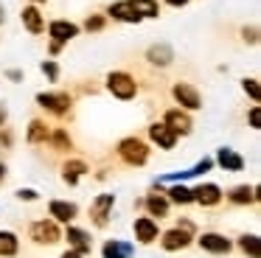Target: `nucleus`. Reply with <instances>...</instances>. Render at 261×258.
I'll use <instances>...</instances> for the list:
<instances>
[{"instance_id": "obj_38", "label": "nucleus", "mask_w": 261, "mask_h": 258, "mask_svg": "<svg viewBox=\"0 0 261 258\" xmlns=\"http://www.w3.org/2000/svg\"><path fill=\"white\" fill-rule=\"evenodd\" d=\"M6 79H9V82H23L25 73H23V70H17V67H12V70H6Z\"/></svg>"}, {"instance_id": "obj_20", "label": "nucleus", "mask_w": 261, "mask_h": 258, "mask_svg": "<svg viewBox=\"0 0 261 258\" xmlns=\"http://www.w3.org/2000/svg\"><path fill=\"white\" fill-rule=\"evenodd\" d=\"M216 163H219L225 171H242L244 168V157L239 154V151L227 149V146H222V149L216 151Z\"/></svg>"}, {"instance_id": "obj_9", "label": "nucleus", "mask_w": 261, "mask_h": 258, "mask_svg": "<svg viewBox=\"0 0 261 258\" xmlns=\"http://www.w3.org/2000/svg\"><path fill=\"white\" fill-rule=\"evenodd\" d=\"M79 31L82 28L76 25V22H70V20H51L48 22V37L57 39V42H62V45H68L70 39H76Z\"/></svg>"}, {"instance_id": "obj_18", "label": "nucleus", "mask_w": 261, "mask_h": 258, "mask_svg": "<svg viewBox=\"0 0 261 258\" xmlns=\"http://www.w3.org/2000/svg\"><path fill=\"white\" fill-rule=\"evenodd\" d=\"M258 194H261L258 185H236V188L227 194V199H230L233 205H255V202H258Z\"/></svg>"}, {"instance_id": "obj_41", "label": "nucleus", "mask_w": 261, "mask_h": 258, "mask_svg": "<svg viewBox=\"0 0 261 258\" xmlns=\"http://www.w3.org/2000/svg\"><path fill=\"white\" fill-rule=\"evenodd\" d=\"M62 258H85V255H79L76 250H68V252H62Z\"/></svg>"}, {"instance_id": "obj_42", "label": "nucleus", "mask_w": 261, "mask_h": 258, "mask_svg": "<svg viewBox=\"0 0 261 258\" xmlns=\"http://www.w3.org/2000/svg\"><path fill=\"white\" fill-rule=\"evenodd\" d=\"M6 22V9H3V3H0V25Z\"/></svg>"}, {"instance_id": "obj_12", "label": "nucleus", "mask_w": 261, "mask_h": 258, "mask_svg": "<svg viewBox=\"0 0 261 258\" xmlns=\"http://www.w3.org/2000/svg\"><path fill=\"white\" fill-rule=\"evenodd\" d=\"M115 205V196L113 194H98L96 202L90 205V216L93 222H96V227H104V224L110 222V211H113Z\"/></svg>"}, {"instance_id": "obj_14", "label": "nucleus", "mask_w": 261, "mask_h": 258, "mask_svg": "<svg viewBox=\"0 0 261 258\" xmlns=\"http://www.w3.org/2000/svg\"><path fill=\"white\" fill-rule=\"evenodd\" d=\"M149 138H152V143H158L160 149H174V146H177V135L171 132L163 121L149 123Z\"/></svg>"}, {"instance_id": "obj_31", "label": "nucleus", "mask_w": 261, "mask_h": 258, "mask_svg": "<svg viewBox=\"0 0 261 258\" xmlns=\"http://www.w3.org/2000/svg\"><path fill=\"white\" fill-rule=\"evenodd\" d=\"M107 14H98V11H96V14H90V17H87V20H85V31L87 34H96V31H104V28H107Z\"/></svg>"}, {"instance_id": "obj_23", "label": "nucleus", "mask_w": 261, "mask_h": 258, "mask_svg": "<svg viewBox=\"0 0 261 258\" xmlns=\"http://www.w3.org/2000/svg\"><path fill=\"white\" fill-rule=\"evenodd\" d=\"M48 135H51V126H48L45 121H42V118H34V121L29 123V132H25V140H29V143H45L48 140Z\"/></svg>"}, {"instance_id": "obj_28", "label": "nucleus", "mask_w": 261, "mask_h": 258, "mask_svg": "<svg viewBox=\"0 0 261 258\" xmlns=\"http://www.w3.org/2000/svg\"><path fill=\"white\" fill-rule=\"evenodd\" d=\"M166 199L177 202V205H188V202H194V191L186 188V185H171L169 194H166Z\"/></svg>"}, {"instance_id": "obj_15", "label": "nucleus", "mask_w": 261, "mask_h": 258, "mask_svg": "<svg viewBox=\"0 0 261 258\" xmlns=\"http://www.w3.org/2000/svg\"><path fill=\"white\" fill-rule=\"evenodd\" d=\"M68 244H70V250H76L79 255H87L90 252V247H93V239H90V233L87 230H82V227H76V224H70L68 227Z\"/></svg>"}, {"instance_id": "obj_25", "label": "nucleus", "mask_w": 261, "mask_h": 258, "mask_svg": "<svg viewBox=\"0 0 261 258\" xmlns=\"http://www.w3.org/2000/svg\"><path fill=\"white\" fill-rule=\"evenodd\" d=\"M146 211H149V216H158V219H163L166 213H169V199H166L163 194H149L146 196Z\"/></svg>"}, {"instance_id": "obj_11", "label": "nucleus", "mask_w": 261, "mask_h": 258, "mask_svg": "<svg viewBox=\"0 0 261 258\" xmlns=\"http://www.w3.org/2000/svg\"><path fill=\"white\" fill-rule=\"evenodd\" d=\"M20 20H23V28H25V31L34 34V37H40V34L45 31V17H42L40 6H34V3L23 6V11H20Z\"/></svg>"}, {"instance_id": "obj_17", "label": "nucleus", "mask_w": 261, "mask_h": 258, "mask_svg": "<svg viewBox=\"0 0 261 258\" xmlns=\"http://www.w3.org/2000/svg\"><path fill=\"white\" fill-rule=\"evenodd\" d=\"M135 239L141 244H152L158 239V222L152 216H138L135 219Z\"/></svg>"}, {"instance_id": "obj_26", "label": "nucleus", "mask_w": 261, "mask_h": 258, "mask_svg": "<svg viewBox=\"0 0 261 258\" xmlns=\"http://www.w3.org/2000/svg\"><path fill=\"white\" fill-rule=\"evenodd\" d=\"M17 250H20L17 236H14L12 230H0V258H12V255H17Z\"/></svg>"}, {"instance_id": "obj_13", "label": "nucleus", "mask_w": 261, "mask_h": 258, "mask_svg": "<svg viewBox=\"0 0 261 258\" xmlns=\"http://www.w3.org/2000/svg\"><path fill=\"white\" fill-rule=\"evenodd\" d=\"M222 196H225V194H222V188H219V185H214V183H202V185L194 188V202H199L202 208L219 205Z\"/></svg>"}, {"instance_id": "obj_27", "label": "nucleus", "mask_w": 261, "mask_h": 258, "mask_svg": "<svg viewBox=\"0 0 261 258\" xmlns=\"http://www.w3.org/2000/svg\"><path fill=\"white\" fill-rule=\"evenodd\" d=\"M239 247H242L244 255H250V258H261V241H258V236H255V233H244V236H239Z\"/></svg>"}, {"instance_id": "obj_24", "label": "nucleus", "mask_w": 261, "mask_h": 258, "mask_svg": "<svg viewBox=\"0 0 261 258\" xmlns=\"http://www.w3.org/2000/svg\"><path fill=\"white\" fill-rule=\"evenodd\" d=\"M82 174H87V163L85 160H68L62 166V179L68 185H76L82 179Z\"/></svg>"}, {"instance_id": "obj_37", "label": "nucleus", "mask_w": 261, "mask_h": 258, "mask_svg": "<svg viewBox=\"0 0 261 258\" xmlns=\"http://www.w3.org/2000/svg\"><path fill=\"white\" fill-rule=\"evenodd\" d=\"M166 183H177V179H191V171H174V174H166Z\"/></svg>"}, {"instance_id": "obj_45", "label": "nucleus", "mask_w": 261, "mask_h": 258, "mask_svg": "<svg viewBox=\"0 0 261 258\" xmlns=\"http://www.w3.org/2000/svg\"><path fill=\"white\" fill-rule=\"evenodd\" d=\"M29 3H34V6H40V3H48V0H29Z\"/></svg>"}, {"instance_id": "obj_1", "label": "nucleus", "mask_w": 261, "mask_h": 258, "mask_svg": "<svg viewBox=\"0 0 261 258\" xmlns=\"http://www.w3.org/2000/svg\"><path fill=\"white\" fill-rule=\"evenodd\" d=\"M104 84H107V90L118 101H132L138 95V82H135V76L126 73V70H110L107 79H104Z\"/></svg>"}, {"instance_id": "obj_29", "label": "nucleus", "mask_w": 261, "mask_h": 258, "mask_svg": "<svg viewBox=\"0 0 261 258\" xmlns=\"http://www.w3.org/2000/svg\"><path fill=\"white\" fill-rule=\"evenodd\" d=\"M48 140L54 143V149H57V151H68V149H70V135H68V129H62V126L51 129Z\"/></svg>"}, {"instance_id": "obj_33", "label": "nucleus", "mask_w": 261, "mask_h": 258, "mask_svg": "<svg viewBox=\"0 0 261 258\" xmlns=\"http://www.w3.org/2000/svg\"><path fill=\"white\" fill-rule=\"evenodd\" d=\"M242 39L247 45H258V28H255V25H244L242 28Z\"/></svg>"}, {"instance_id": "obj_34", "label": "nucleus", "mask_w": 261, "mask_h": 258, "mask_svg": "<svg viewBox=\"0 0 261 258\" xmlns=\"http://www.w3.org/2000/svg\"><path fill=\"white\" fill-rule=\"evenodd\" d=\"M211 168H214V160H211V157H205V160H199L197 166H194V168H188V171H191V177H199V174L211 171Z\"/></svg>"}, {"instance_id": "obj_44", "label": "nucleus", "mask_w": 261, "mask_h": 258, "mask_svg": "<svg viewBox=\"0 0 261 258\" xmlns=\"http://www.w3.org/2000/svg\"><path fill=\"white\" fill-rule=\"evenodd\" d=\"M6 177V166H3V163H0V179Z\"/></svg>"}, {"instance_id": "obj_3", "label": "nucleus", "mask_w": 261, "mask_h": 258, "mask_svg": "<svg viewBox=\"0 0 261 258\" xmlns=\"http://www.w3.org/2000/svg\"><path fill=\"white\" fill-rule=\"evenodd\" d=\"M118 157L126 166H143L149 160V146L141 138H124L118 143Z\"/></svg>"}, {"instance_id": "obj_39", "label": "nucleus", "mask_w": 261, "mask_h": 258, "mask_svg": "<svg viewBox=\"0 0 261 258\" xmlns=\"http://www.w3.org/2000/svg\"><path fill=\"white\" fill-rule=\"evenodd\" d=\"M62 48H65L62 42H57V39H51V42H48V56H57Z\"/></svg>"}, {"instance_id": "obj_6", "label": "nucleus", "mask_w": 261, "mask_h": 258, "mask_svg": "<svg viewBox=\"0 0 261 258\" xmlns=\"http://www.w3.org/2000/svg\"><path fill=\"white\" fill-rule=\"evenodd\" d=\"M163 123H166V126H169L174 135H177V138H180V135H191V129H194L191 115H188L186 110H180V107H171V110H166Z\"/></svg>"}, {"instance_id": "obj_8", "label": "nucleus", "mask_w": 261, "mask_h": 258, "mask_svg": "<svg viewBox=\"0 0 261 258\" xmlns=\"http://www.w3.org/2000/svg\"><path fill=\"white\" fill-rule=\"evenodd\" d=\"M107 20L124 22V25H138V22H143L141 17L135 14V9L129 6V0H115V3H110L107 6Z\"/></svg>"}, {"instance_id": "obj_5", "label": "nucleus", "mask_w": 261, "mask_h": 258, "mask_svg": "<svg viewBox=\"0 0 261 258\" xmlns=\"http://www.w3.org/2000/svg\"><path fill=\"white\" fill-rule=\"evenodd\" d=\"M29 236H31V241H37V244H57V241L62 239V233H59V227H57L54 219H40V222H34L29 227Z\"/></svg>"}, {"instance_id": "obj_40", "label": "nucleus", "mask_w": 261, "mask_h": 258, "mask_svg": "<svg viewBox=\"0 0 261 258\" xmlns=\"http://www.w3.org/2000/svg\"><path fill=\"white\" fill-rule=\"evenodd\" d=\"M166 6H171V9H182V6H188L191 0H163Z\"/></svg>"}, {"instance_id": "obj_32", "label": "nucleus", "mask_w": 261, "mask_h": 258, "mask_svg": "<svg viewBox=\"0 0 261 258\" xmlns=\"http://www.w3.org/2000/svg\"><path fill=\"white\" fill-rule=\"evenodd\" d=\"M40 70H42V76H48V82H59V65L54 59L40 62Z\"/></svg>"}, {"instance_id": "obj_35", "label": "nucleus", "mask_w": 261, "mask_h": 258, "mask_svg": "<svg viewBox=\"0 0 261 258\" xmlns=\"http://www.w3.org/2000/svg\"><path fill=\"white\" fill-rule=\"evenodd\" d=\"M247 123H250V129H258V126H261V110H258V104L250 107V112H247Z\"/></svg>"}, {"instance_id": "obj_30", "label": "nucleus", "mask_w": 261, "mask_h": 258, "mask_svg": "<svg viewBox=\"0 0 261 258\" xmlns=\"http://www.w3.org/2000/svg\"><path fill=\"white\" fill-rule=\"evenodd\" d=\"M242 90L250 95L253 104H258V101H261V87H258V79H255V76H244L242 79Z\"/></svg>"}, {"instance_id": "obj_21", "label": "nucleus", "mask_w": 261, "mask_h": 258, "mask_svg": "<svg viewBox=\"0 0 261 258\" xmlns=\"http://www.w3.org/2000/svg\"><path fill=\"white\" fill-rule=\"evenodd\" d=\"M132 252H135V247H132L129 241H121V239H110V241H104V247H101L104 258H129Z\"/></svg>"}, {"instance_id": "obj_43", "label": "nucleus", "mask_w": 261, "mask_h": 258, "mask_svg": "<svg viewBox=\"0 0 261 258\" xmlns=\"http://www.w3.org/2000/svg\"><path fill=\"white\" fill-rule=\"evenodd\" d=\"M3 123H6V110L0 107V126H3Z\"/></svg>"}, {"instance_id": "obj_16", "label": "nucleus", "mask_w": 261, "mask_h": 258, "mask_svg": "<svg viewBox=\"0 0 261 258\" xmlns=\"http://www.w3.org/2000/svg\"><path fill=\"white\" fill-rule=\"evenodd\" d=\"M163 250L166 252H174V250H186L188 244H191V233H186V230L174 227V230H166L163 233Z\"/></svg>"}, {"instance_id": "obj_22", "label": "nucleus", "mask_w": 261, "mask_h": 258, "mask_svg": "<svg viewBox=\"0 0 261 258\" xmlns=\"http://www.w3.org/2000/svg\"><path fill=\"white\" fill-rule=\"evenodd\" d=\"M129 6L135 9V14L141 20H158L160 17V3L158 0H129Z\"/></svg>"}, {"instance_id": "obj_19", "label": "nucleus", "mask_w": 261, "mask_h": 258, "mask_svg": "<svg viewBox=\"0 0 261 258\" xmlns=\"http://www.w3.org/2000/svg\"><path fill=\"white\" fill-rule=\"evenodd\" d=\"M48 211H51V219L54 222H73L79 208L73 202H62V199H51L48 202Z\"/></svg>"}, {"instance_id": "obj_10", "label": "nucleus", "mask_w": 261, "mask_h": 258, "mask_svg": "<svg viewBox=\"0 0 261 258\" xmlns=\"http://www.w3.org/2000/svg\"><path fill=\"white\" fill-rule=\"evenodd\" d=\"M197 244L202 247L205 252H214V255H225V252L233 250V241L222 233H202L197 239Z\"/></svg>"}, {"instance_id": "obj_7", "label": "nucleus", "mask_w": 261, "mask_h": 258, "mask_svg": "<svg viewBox=\"0 0 261 258\" xmlns=\"http://www.w3.org/2000/svg\"><path fill=\"white\" fill-rule=\"evenodd\" d=\"M143 56H146L149 65H152V67H160V70H166V67L174 65V48H171L169 42H154V45H149Z\"/></svg>"}, {"instance_id": "obj_4", "label": "nucleus", "mask_w": 261, "mask_h": 258, "mask_svg": "<svg viewBox=\"0 0 261 258\" xmlns=\"http://www.w3.org/2000/svg\"><path fill=\"white\" fill-rule=\"evenodd\" d=\"M37 104H40L45 112H51V115L62 118V115L70 112L73 98H70L68 93H37Z\"/></svg>"}, {"instance_id": "obj_2", "label": "nucleus", "mask_w": 261, "mask_h": 258, "mask_svg": "<svg viewBox=\"0 0 261 258\" xmlns=\"http://www.w3.org/2000/svg\"><path fill=\"white\" fill-rule=\"evenodd\" d=\"M171 98H174L177 107L186 110V112L202 110V95H199V90L194 87L191 82H174L171 84Z\"/></svg>"}, {"instance_id": "obj_36", "label": "nucleus", "mask_w": 261, "mask_h": 258, "mask_svg": "<svg viewBox=\"0 0 261 258\" xmlns=\"http://www.w3.org/2000/svg\"><path fill=\"white\" fill-rule=\"evenodd\" d=\"M17 199L20 202H37V199H40V194H37L34 188H20L17 191Z\"/></svg>"}]
</instances>
